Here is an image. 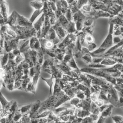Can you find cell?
<instances>
[{"instance_id":"1","label":"cell","mask_w":123,"mask_h":123,"mask_svg":"<svg viewBox=\"0 0 123 123\" xmlns=\"http://www.w3.org/2000/svg\"><path fill=\"white\" fill-rule=\"evenodd\" d=\"M8 11V5L7 3L5 1H0V13L4 18L5 23L7 18Z\"/></svg>"},{"instance_id":"2","label":"cell","mask_w":123,"mask_h":123,"mask_svg":"<svg viewBox=\"0 0 123 123\" xmlns=\"http://www.w3.org/2000/svg\"><path fill=\"white\" fill-rule=\"evenodd\" d=\"M30 47L29 40L24 39L19 42L17 48L19 50L20 52H25L27 51Z\"/></svg>"},{"instance_id":"3","label":"cell","mask_w":123,"mask_h":123,"mask_svg":"<svg viewBox=\"0 0 123 123\" xmlns=\"http://www.w3.org/2000/svg\"><path fill=\"white\" fill-rule=\"evenodd\" d=\"M45 20V15L44 14H43L41 17L34 24V28L36 31H39L41 28L42 26L43 23Z\"/></svg>"},{"instance_id":"4","label":"cell","mask_w":123,"mask_h":123,"mask_svg":"<svg viewBox=\"0 0 123 123\" xmlns=\"http://www.w3.org/2000/svg\"><path fill=\"white\" fill-rule=\"evenodd\" d=\"M30 5L36 10L42 9L43 6V2L41 1H34L31 2Z\"/></svg>"},{"instance_id":"5","label":"cell","mask_w":123,"mask_h":123,"mask_svg":"<svg viewBox=\"0 0 123 123\" xmlns=\"http://www.w3.org/2000/svg\"><path fill=\"white\" fill-rule=\"evenodd\" d=\"M43 11V9H42L39 10H36L35 12L33 13L32 16L30 19V21L31 23L32 24L34 21L36 19L37 17L39 16V15L41 14L42 12Z\"/></svg>"},{"instance_id":"6","label":"cell","mask_w":123,"mask_h":123,"mask_svg":"<svg viewBox=\"0 0 123 123\" xmlns=\"http://www.w3.org/2000/svg\"><path fill=\"white\" fill-rule=\"evenodd\" d=\"M44 42H42L44 44V46L46 49L49 50L51 49L54 47V44L53 41L48 40H44Z\"/></svg>"},{"instance_id":"7","label":"cell","mask_w":123,"mask_h":123,"mask_svg":"<svg viewBox=\"0 0 123 123\" xmlns=\"http://www.w3.org/2000/svg\"><path fill=\"white\" fill-rule=\"evenodd\" d=\"M6 35L12 38L15 39L17 37V35L15 32L11 28L6 26Z\"/></svg>"},{"instance_id":"8","label":"cell","mask_w":123,"mask_h":123,"mask_svg":"<svg viewBox=\"0 0 123 123\" xmlns=\"http://www.w3.org/2000/svg\"><path fill=\"white\" fill-rule=\"evenodd\" d=\"M112 37L111 35H109L106 39L105 40L103 44L101 46L103 47H108L110 46L112 44Z\"/></svg>"},{"instance_id":"9","label":"cell","mask_w":123,"mask_h":123,"mask_svg":"<svg viewBox=\"0 0 123 123\" xmlns=\"http://www.w3.org/2000/svg\"><path fill=\"white\" fill-rule=\"evenodd\" d=\"M53 77V76H52L51 78H50L49 79H45V78H44L43 77H41L42 79L46 82L47 83L48 85L49 86L50 92V93L51 92L52 88V87Z\"/></svg>"},{"instance_id":"10","label":"cell","mask_w":123,"mask_h":123,"mask_svg":"<svg viewBox=\"0 0 123 123\" xmlns=\"http://www.w3.org/2000/svg\"><path fill=\"white\" fill-rule=\"evenodd\" d=\"M1 58V62L2 66L5 65L6 62L7 61L8 58L9 57V54L7 53H6V52H5L4 54H2Z\"/></svg>"},{"instance_id":"11","label":"cell","mask_w":123,"mask_h":123,"mask_svg":"<svg viewBox=\"0 0 123 123\" xmlns=\"http://www.w3.org/2000/svg\"><path fill=\"white\" fill-rule=\"evenodd\" d=\"M57 34H59L62 37L65 35V32H64V31L61 27H59V28L57 29Z\"/></svg>"},{"instance_id":"12","label":"cell","mask_w":123,"mask_h":123,"mask_svg":"<svg viewBox=\"0 0 123 123\" xmlns=\"http://www.w3.org/2000/svg\"><path fill=\"white\" fill-rule=\"evenodd\" d=\"M86 40L88 43L92 42L93 41V39L91 36L90 35H87L86 37Z\"/></svg>"},{"instance_id":"13","label":"cell","mask_w":123,"mask_h":123,"mask_svg":"<svg viewBox=\"0 0 123 123\" xmlns=\"http://www.w3.org/2000/svg\"><path fill=\"white\" fill-rule=\"evenodd\" d=\"M16 61L17 62H19L23 60V57H22L21 55H17L16 56Z\"/></svg>"},{"instance_id":"14","label":"cell","mask_w":123,"mask_h":123,"mask_svg":"<svg viewBox=\"0 0 123 123\" xmlns=\"http://www.w3.org/2000/svg\"><path fill=\"white\" fill-rule=\"evenodd\" d=\"M114 41L115 42H118L119 41H120V39L118 38H115L114 39Z\"/></svg>"},{"instance_id":"15","label":"cell","mask_w":123,"mask_h":123,"mask_svg":"<svg viewBox=\"0 0 123 123\" xmlns=\"http://www.w3.org/2000/svg\"><path fill=\"white\" fill-rule=\"evenodd\" d=\"M2 49H3V48H2L1 46L0 45V56L2 54Z\"/></svg>"},{"instance_id":"16","label":"cell","mask_w":123,"mask_h":123,"mask_svg":"<svg viewBox=\"0 0 123 123\" xmlns=\"http://www.w3.org/2000/svg\"><path fill=\"white\" fill-rule=\"evenodd\" d=\"M1 38V35H0V40Z\"/></svg>"},{"instance_id":"17","label":"cell","mask_w":123,"mask_h":123,"mask_svg":"<svg viewBox=\"0 0 123 123\" xmlns=\"http://www.w3.org/2000/svg\"></svg>"},{"instance_id":"18","label":"cell","mask_w":123,"mask_h":123,"mask_svg":"<svg viewBox=\"0 0 123 123\" xmlns=\"http://www.w3.org/2000/svg\"></svg>"}]
</instances>
